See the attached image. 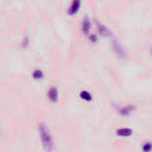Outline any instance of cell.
<instances>
[{
    "instance_id": "1",
    "label": "cell",
    "mask_w": 152,
    "mask_h": 152,
    "mask_svg": "<svg viewBox=\"0 0 152 152\" xmlns=\"http://www.w3.org/2000/svg\"><path fill=\"white\" fill-rule=\"evenodd\" d=\"M39 134L44 149L48 152H51L54 149V141L48 128L44 124L39 125Z\"/></svg>"
},
{
    "instance_id": "2",
    "label": "cell",
    "mask_w": 152,
    "mask_h": 152,
    "mask_svg": "<svg viewBox=\"0 0 152 152\" xmlns=\"http://www.w3.org/2000/svg\"><path fill=\"white\" fill-rule=\"evenodd\" d=\"M48 99L53 102V103H55L58 102V99H59V91H58V89L55 87V86H52L48 89Z\"/></svg>"
},
{
    "instance_id": "3",
    "label": "cell",
    "mask_w": 152,
    "mask_h": 152,
    "mask_svg": "<svg viewBox=\"0 0 152 152\" xmlns=\"http://www.w3.org/2000/svg\"><path fill=\"white\" fill-rule=\"evenodd\" d=\"M82 6V0H72L71 6L68 9V13L70 15H74L78 13Z\"/></svg>"
},
{
    "instance_id": "4",
    "label": "cell",
    "mask_w": 152,
    "mask_h": 152,
    "mask_svg": "<svg viewBox=\"0 0 152 152\" xmlns=\"http://www.w3.org/2000/svg\"><path fill=\"white\" fill-rule=\"evenodd\" d=\"M90 28H91V24L89 18L85 17L82 22V31L84 34H89Z\"/></svg>"
},
{
    "instance_id": "5",
    "label": "cell",
    "mask_w": 152,
    "mask_h": 152,
    "mask_svg": "<svg viewBox=\"0 0 152 152\" xmlns=\"http://www.w3.org/2000/svg\"><path fill=\"white\" fill-rule=\"evenodd\" d=\"M132 131L130 128H120L116 131V134L121 137H128L131 136Z\"/></svg>"
},
{
    "instance_id": "6",
    "label": "cell",
    "mask_w": 152,
    "mask_h": 152,
    "mask_svg": "<svg viewBox=\"0 0 152 152\" xmlns=\"http://www.w3.org/2000/svg\"><path fill=\"white\" fill-rule=\"evenodd\" d=\"M32 78L36 81H40V80H42L44 78V72L43 71H41L40 69H35L33 72H32Z\"/></svg>"
},
{
    "instance_id": "7",
    "label": "cell",
    "mask_w": 152,
    "mask_h": 152,
    "mask_svg": "<svg viewBox=\"0 0 152 152\" xmlns=\"http://www.w3.org/2000/svg\"><path fill=\"white\" fill-rule=\"evenodd\" d=\"M135 109V107L131 105H127L125 107H124L123 108H121L120 110V114L123 116H128L129 114H131V112H134V110Z\"/></svg>"
},
{
    "instance_id": "8",
    "label": "cell",
    "mask_w": 152,
    "mask_h": 152,
    "mask_svg": "<svg viewBox=\"0 0 152 152\" xmlns=\"http://www.w3.org/2000/svg\"><path fill=\"white\" fill-rule=\"evenodd\" d=\"M80 98L84 101L89 102L92 99V95L88 90H82L80 92Z\"/></svg>"
},
{
    "instance_id": "9",
    "label": "cell",
    "mask_w": 152,
    "mask_h": 152,
    "mask_svg": "<svg viewBox=\"0 0 152 152\" xmlns=\"http://www.w3.org/2000/svg\"><path fill=\"white\" fill-rule=\"evenodd\" d=\"M114 48H115V50L116 51V53H117V55H121V56H123L124 55V49L117 44V43H115L114 44Z\"/></svg>"
},
{
    "instance_id": "10",
    "label": "cell",
    "mask_w": 152,
    "mask_h": 152,
    "mask_svg": "<svg viewBox=\"0 0 152 152\" xmlns=\"http://www.w3.org/2000/svg\"><path fill=\"white\" fill-rule=\"evenodd\" d=\"M143 152H150L152 150V144L150 142H146L142 146Z\"/></svg>"
},
{
    "instance_id": "11",
    "label": "cell",
    "mask_w": 152,
    "mask_h": 152,
    "mask_svg": "<svg viewBox=\"0 0 152 152\" xmlns=\"http://www.w3.org/2000/svg\"><path fill=\"white\" fill-rule=\"evenodd\" d=\"M99 26H98V28H99V31H100V33H102V34H106L107 32V29L104 26V25H102V24H98Z\"/></svg>"
},
{
    "instance_id": "12",
    "label": "cell",
    "mask_w": 152,
    "mask_h": 152,
    "mask_svg": "<svg viewBox=\"0 0 152 152\" xmlns=\"http://www.w3.org/2000/svg\"><path fill=\"white\" fill-rule=\"evenodd\" d=\"M151 54H152V50H151Z\"/></svg>"
}]
</instances>
